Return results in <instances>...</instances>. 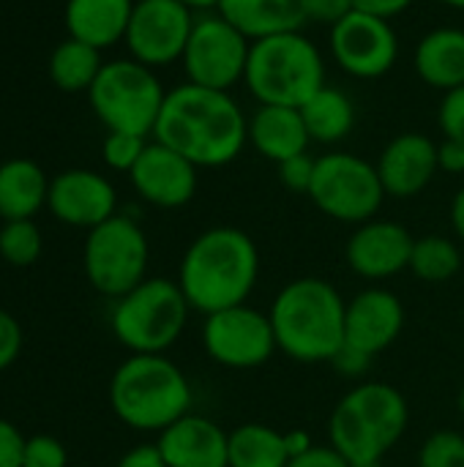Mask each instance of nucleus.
Instances as JSON below:
<instances>
[{
	"mask_svg": "<svg viewBox=\"0 0 464 467\" xmlns=\"http://www.w3.org/2000/svg\"><path fill=\"white\" fill-rule=\"evenodd\" d=\"M418 467H464V435L454 430L429 435L421 446Z\"/></svg>",
	"mask_w": 464,
	"mask_h": 467,
	"instance_id": "7c9ffc66",
	"label": "nucleus"
},
{
	"mask_svg": "<svg viewBox=\"0 0 464 467\" xmlns=\"http://www.w3.org/2000/svg\"><path fill=\"white\" fill-rule=\"evenodd\" d=\"M438 123L443 129V134L449 140L464 142V85L454 88L443 96L440 112H438Z\"/></svg>",
	"mask_w": 464,
	"mask_h": 467,
	"instance_id": "f704fd0d",
	"label": "nucleus"
},
{
	"mask_svg": "<svg viewBox=\"0 0 464 467\" xmlns=\"http://www.w3.org/2000/svg\"><path fill=\"white\" fill-rule=\"evenodd\" d=\"M148 260L150 246L142 227L134 219L115 213L112 219L88 230L82 263L85 276L96 293L112 301L123 298L148 279Z\"/></svg>",
	"mask_w": 464,
	"mask_h": 467,
	"instance_id": "1a4fd4ad",
	"label": "nucleus"
},
{
	"mask_svg": "<svg viewBox=\"0 0 464 467\" xmlns=\"http://www.w3.org/2000/svg\"><path fill=\"white\" fill-rule=\"evenodd\" d=\"M153 140L172 148L194 167H224L249 142V120L230 90L194 82L167 90Z\"/></svg>",
	"mask_w": 464,
	"mask_h": 467,
	"instance_id": "f257e3e1",
	"label": "nucleus"
},
{
	"mask_svg": "<svg viewBox=\"0 0 464 467\" xmlns=\"http://www.w3.org/2000/svg\"><path fill=\"white\" fill-rule=\"evenodd\" d=\"M462 268V252L451 238L424 235L413 244L410 271L424 282H449Z\"/></svg>",
	"mask_w": 464,
	"mask_h": 467,
	"instance_id": "c85d7f7f",
	"label": "nucleus"
},
{
	"mask_svg": "<svg viewBox=\"0 0 464 467\" xmlns=\"http://www.w3.org/2000/svg\"><path fill=\"white\" fill-rule=\"evenodd\" d=\"M301 109V118L306 123V131L312 142L336 145L350 137L356 126V107L350 96L339 88L323 85Z\"/></svg>",
	"mask_w": 464,
	"mask_h": 467,
	"instance_id": "a878e982",
	"label": "nucleus"
},
{
	"mask_svg": "<svg viewBox=\"0 0 464 467\" xmlns=\"http://www.w3.org/2000/svg\"><path fill=\"white\" fill-rule=\"evenodd\" d=\"M260 276L257 244L238 227H211L200 233L178 268V287L189 306L213 315L246 304Z\"/></svg>",
	"mask_w": 464,
	"mask_h": 467,
	"instance_id": "f03ea898",
	"label": "nucleus"
},
{
	"mask_svg": "<svg viewBox=\"0 0 464 467\" xmlns=\"http://www.w3.org/2000/svg\"><path fill=\"white\" fill-rule=\"evenodd\" d=\"M309 197L325 216L345 224H364L377 216L386 189L377 175V164L334 150L317 159Z\"/></svg>",
	"mask_w": 464,
	"mask_h": 467,
	"instance_id": "9d476101",
	"label": "nucleus"
},
{
	"mask_svg": "<svg viewBox=\"0 0 464 467\" xmlns=\"http://www.w3.org/2000/svg\"><path fill=\"white\" fill-rule=\"evenodd\" d=\"M287 467H350V462L328 443V446H312L306 454L290 460Z\"/></svg>",
	"mask_w": 464,
	"mask_h": 467,
	"instance_id": "ea45409f",
	"label": "nucleus"
},
{
	"mask_svg": "<svg viewBox=\"0 0 464 467\" xmlns=\"http://www.w3.org/2000/svg\"><path fill=\"white\" fill-rule=\"evenodd\" d=\"M194 19V11L180 0H137L123 41L137 63L170 66L183 57Z\"/></svg>",
	"mask_w": 464,
	"mask_h": 467,
	"instance_id": "ddd939ff",
	"label": "nucleus"
},
{
	"mask_svg": "<svg viewBox=\"0 0 464 467\" xmlns=\"http://www.w3.org/2000/svg\"><path fill=\"white\" fill-rule=\"evenodd\" d=\"M331 55L350 77L377 79L394 68L399 57V38L391 19L356 8L331 27Z\"/></svg>",
	"mask_w": 464,
	"mask_h": 467,
	"instance_id": "4468645a",
	"label": "nucleus"
},
{
	"mask_svg": "<svg viewBox=\"0 0 464 467\" xmlns=\"http://www.w3.org/2000/svg\"><path fill=\"white\" fill-rule=\"evenodd\" d=\"M284 446H287L290 460H295V457L306 454L314 446V441L306 430H290V432H284Z\"/></svg>",
	"mask_w": 464,
	"mask_h": 467,
	"instance_id": "c03bdc74",
	"label": "nucleus"
},
{
	"mask_svg": "<svg viewBox=\"0 0 464 467\" xmlns=\"http://www.w3.org/2000/svg\"><path fill=\"white\" fill-rule=\"evenodd\" d=\"M410 5H413V0H356L358 11H366V14H375L383 19H394L402 11H407Z\"/></svg>",
	"mask_w": 464,
	"mask_h": 467,
	"instance_id": "37998d69",
	"label": "nucleus"
},
{
	"mask_svg": "<svg viewBox=\"0 0 464 467\" xmlns=\"http://www.w3.org/2000/svg\"><path fill=\"white\" fill-rule=\"evenodd\" d=\"M191 386L183 369L161 356H131L109 380L115 416L137 432H164L191 413Z\"/></svg>",
	"mask_w": 464,
	"mask_h": 467,
	"instance_id": "39448f33",
	"label": "nucleus"
},
{
	"mask_svg": "<svg viewBox=\"0 0 464 467\" xmlns=\"http://www.w3.org/2000/svg\"><path fill=\"white\" fill-rule=\"evenodd\" d=\"M314 164H317V159H312L309 153H301V156H293V159L276 164L282 186L295 194H309L312 181H314Z\"/></svg>",
	"mask_w": 464,
	"mask_h": 467,
	"instance_id": "72a5a7b5",
	"label": "nucleus"
},
{
	"mask_svg": "<svg viewBox=\"0 0 464 467\" xmlns=\"http://www.w3.org/2000/svg\"><path fill=\"white\" fill-rule=\"evenodd\" d=\"M249 49L252 41L219 11H211L194 19L180 63L189 82L213 90H232L246 77Z\"/></svg>",
	"mask_w": 464,
	"mask_h": 467,
	"instance_id": "9b49d317",
	"label": "nucleus"
},
{
	"mask_svg": "<svg viewBox=\"0 0 464 467\" xmlns=\"http://www.w3.org/2000/svg\"><path fill=\"white\" fill-rule=\"evenodd\" d=\"M345 312L347 301L325 279L306 276L284 285L268 312L276 348L298 364L331 361L345 345Z\"/></svg>",
	"mask_w": 464,
	"mask_h": 467,
	"instance_id": "7ed1b4c3",
	"label": "nucleus"
},
{
	"mask_svg": "<svg viewBox=\"0 0 464 467\" xmlns=\"http://www.w3.org/2000/svg\"><path fill=\"white\" fill-rule=\"evenodd\" d=\"M457 408H459V413L464 416V389L459 391V397H457Z\"/></svg>",
	"mask_w": 464,
	"mask_h": 467,
	"instance_id": "09e8293b",
	"label": "nucleus"
},
{
	"mask_svg": "<svg viewBox=\"0 0 464 467\" xmlns=\"http://www.w3.org/2000/svg\"><path fill=\"white\" fill-rule=\"evenodd\" d=\"M41 230L36 227L33 219H16V222H3L0 227V257L8 265H33L41 257Z\"/></svg>",
	"mask_w": 464,
	"mask_h": 467,
	"instance_id": "c756f323",
	"label": "nucleus"
},
{
	"mask_svg": "<svg viewBox=\"0 0 464 467\" xmlns=\"http://www.w3.org/2000/svg\"><path fill=\"white\" fill-rule=\"evenodd\" d=\"M118 467H167V462L156 443H142V446H134L131 451H126Z\"/></svg>",
	"mask_w": 464,
	"mask_h": 467,
	"instance_id": "a19ab883",
	"label": "nucleus"
},
{
	"mask_svg": "<svg viewBox=\"0 0 464 467\" xmlns=\"http://www.w3.org/2000/svg\"><path fill=\"white\" fill-rule=\"evenodd\" d=\"M416 71L435 90H454L464 85V30H429L416 47Z\"/></svg>",
	"mask_w": 464,
	"mask_h": 467,
	"instance_id": "b1692460",
	"label": "nucleus"
},
{
	"mask_svg": "<svg viewBox=\"0 0 464 467\" xmlns=\"http://www.w3.org/2000/svg\"><path fill=\"white\" fill-rule=\"evenodd\" d=\"M167 467H230V435L211 419L186 413L156 441Z\"/></svg>",
	"mask_w": 464,
	"mask_h": 467,
	"instance_id": "aec40b11",
	"label": "nucleus"
},
{
	"mask_svg": "<svg viewBox=\"0 0 464 467\" xmlns=\"http://www.w3.org/2000/svg\"><path fill=\"white\" fill-rule=\"evenodd\" d=\"M438 167L449 175H459L464 172V142L457 140H443L438 145Z\"/></svg>",
	"mask_w": 464,
	"mask_h": 467,
	"instance_id": "79ce46f5",
	"label": "nucleus"
},
{
	"mask_svg": "<svg viewBox=\"0 0 464 467\" xmlns=\"http://www.w3.org/2000/svg\"><path fill=\"white\" fill-rule=\"evenodd\" d=\"M249 142L260 156L282 164L293 156L306 153L312 137L298 107L260 104V109L249 118Z\"/></svg>",
	"mask_w": 464,
	"mask_h": 467,
	"instance_id": "412c9836",
	"label": "nucleus"
},
{
	"mask_svg": "<svg viewBox=\"0 0 464 467\" xmlns=\"http://www.w3.org/2000/svg\"><path fill=\"white\" fill-rule=\"evenodd\" d=\"M202 348L213 364L227 369H257L279 350L271 317L249 304L205 315Z\"/></svg>",
	"mask_w": 464,
	"mask_h": 467,
	"instance_id": "f8f14e48",
	"label": "nucleus"
},
{
	"mask_svg": "<svg viewBox=\"0 0 464 467\" xmlns=\"http://www.w3.org/2000/svg\"><path fill=\"white\" fill-rule=\"evenodd\" d=\"M446 5H451V8H459V11H464V0H443Z\"/></svg>",
	"mask_w": 464,
	"mask_h": 467,
	"instance_id": "de8ad7c7",
	"label": "nucleus"
},
{
	"mask_svg": "<svg viewBox=\"0 0 464 467\" xmlns=\"http://www.w3.org/2000/svg\"><path fill=\"white\" fill-rule=\"evenodd\" d=\"M191 306L178 282L156 276L115 301L109 328L131 356H161L180 339Z\"/></svg>",
	"mask_w": 464,
	"mask_h": 467,
	"instance_id": "0eeeda50",
	"label": "nucleus"
},
{
	"mask_svg": "<svg viewBox=\"0 0 464 467\" xmlns=\"http://www.w3.org/2000/svg\"><path fill=\"white\" fill-rule=\"evenodd\" d=\"M410 421L402 391L388 383H358L331 413V446L350 467H383V457L397 446Z\"/></svg>",
	"mask_w": 464,
	"mask_h": 467,
	"instance_id": "20e7f679",
	"label": "nucleus"
},
{
	"mask_svg": "<svg viewBox=\"0 0 464 467\" xmlns=\"http://www.w3.org/2000/svg\"><path fill=\"white\" fill-rule=\"evenodd\" d=\"M68 454L66 446L52 438V435H33L25 438V451H22V467H66Z\"/></svg>",
	"mask_w": 464,
	"mask_h": 467,
	"instance_id": "473e14b6",
	"label": "nucleus"
},
{
	"mask_svg": "<svg viewBox=\"0 0 464 467\" xmlns=\"http://www.w3.org/2000/svg\"><path fill=\"white\" fill-rule=\"evenodd\" d=\"M216 11L249 41L295 33L309 22L306 0H222Z\"/></svg>",
	"mask_w": 464,
	"mask_h": 467,
	"instance_id": "4be33fe9",
	"label": "nucleus"
},
{
	"mask_svg": "<svg viewBox=\"0 0 464 467\" xmlns=\"http://www.w3.org/2000/svg\"><path fill=\"white\" fill-rule=\"evenodd\" d=\"M22 451H25V438L22 432L0 419V467H22Z\"/></svg>",
	"mask_w": 464,
	"mask_h": 467,
	"instance_id": "4c0bfd02",
	"label": "nucleus"
},
{
	"mask_svg": "<svg viewBox=\"0 0 464 467\" xmlns=\"http://www.w3.org/2000/svg\"><path fill=\"white\" fill-rule=\"evenodd\" d=\"M19 350H22V328L11 312L0 309V372L19 358Z\"/></svg>",
	"mask_w": 464,
	"mask_h": 467,
	"instance_id": "c9c22d12",
	"label": "nucleus"
},
{
	"mask_svg": "<svg viewBox=\"0 0 464 467\" xmlns=\"http://www.w3.org/2000/svg\"><path fill=\"white\" fill-rule=\"evenodd\" d=\"M413 244L416 238L399 222L369 219L358 224L356 233L350 235L345 257L358 276L380 282L410 268Z\"/></svg>",
	"mask_w": 464,
	"mask_h": 467,
	"instance_id": "f3484780",
	"label": "nucleus"
},
{
	"mask_svg": "<svg viewBox=\"0 0 464 467\" xmlns=\"http://www.w3.org/2000/svg\"><path fill=\"white\" fill-rule=\"evenodd\" d=\"M451 224H454L457 238L464 244V189L457 192V197L451 202Z\"/></svg>",
	"mask_w": 464,
	"mask_h": 467,
	"instance_id": "a18cd8bd",
	"label": "nucleus"
},
{
	"mask_svg": "<svg viewBox=\"0 0 464 467\" xmlns=\"http://www.w3.org/2000/svg\"><path fill=\"white\" fill-rule=\"evenodd\" d=\"M145 148H148V137L126 134V131H107L104 145H101V156H104V164L109 170L131 172L134 164L139 161V156L145 153Z\"/></svg>",
	"mask_w": 464,
	"mask_h": 467,
	"instance_id": "2f4dec72",
	"label": "nucleus"
},
{
	"mask_svg": "<svg viewBox=\"0 0 464 467\" xmlns=\"http://www.w3.org/2000/svg\"><path fill=\"white\" fill-rule=\"evenodd\" d=\"M49 213L68 224V227H85L93 230L101 222L115 216L118 194L115 186L93 170H63L49 181L46 194Z\"/></svg>",
	"mask_w": 464,
	"mask_h": 467,
	"instance_id": "2eb2a0df",
	"label": "nucleus"
},
{
	"mask_svg": "<svg viewBox=\"0 0 464 467\" xmlns=\"http://www.w3.org/2000/svg\"><path fill=\"white\" fill-rule=\"evenodd\" d=\"M356 11V0H306V16L317 25H339L347 14Z\"/></svg>",
	"mask_w": 464,
	"mask_h": 467,
	"instance_id": "e433bc0d",
	"label": "nucleus"
},
{
	"mask_svg": "<svg viewBox=\"0 0 464 467\" xmlns=\"http://www.w3.org/2000/svg\"><path fill=\"white\" fill-rule=\"evenodd\" d=\"M438 142L427 134L407 131L394 137L377 161V175L383 181L386 197H416L421 194L438 172Z\"/></svg>",
	"mask_w": 464,
	"mask_h": 467,
	"instance_id": "6ab92c4d",
	"label": "nucleus"
},
{
	"mask_svg": "<svg viewBox=\"0 0 464 467\" xmlns=\"http://www.w3.org/2000/svg\"><path fill=\"white\" fill-rule=\"evenodd\" d=\"M137 0H68L66 30L71 38L107 49L126 38Z\"/></svg>",
	"mask_w": 464,
	"mask_h": 467,
	"instance_id": "5701e85b",
	"label": "nucleus"
},
{
	"mask_svg": "<svg viewBox=\"0 0 464 467\" xmlns=\"http://www.w3.org/2000/svg\"><path fill=\"white\" fill-rule=\"evenodd\" d=\"M402 328H405V306L391 290L369 287L361 290L353 301H347L345 345L375 358L399 339Z\"/></svg>",
	"mask_w": 464,
	"mask_h": 467,
	"instance_id": "a211bd4d",
	"label": "nucleus"
},
{
	"mask_svg": "<svg viewBox=\"0 0 464 467\" xmlns=\"http://www.w3.org/2000/svg\"><path fill=\"white\" fill-rule=\"evenodd\" d=\"M284 432L265 424H243L230 432V467H287Z\"/></svg>",
	"mask_w": 464,
	"mask_h": 467,
	"instance_id": "cd10ccee",
	"label": "nucleus"
},
{
	"mask_svg": "<svg viewBox=\"0 0 464 467\" xmlns=\"http://www.w3.org/2000/svg\"><path fill=\"white\" fill-rule=\"evenodd\" d=\"M101 68H104L101 49L77 41L71 36L60 41L49 55V79L57 90L66 93H82V90L88 93Z\"/></svg>",
	"mask_w": 464,
	"mask_h": 467,
	"instance_id": "bb28decb",
	"label": "nucleus"
},
{
	"mask_svg": "<svg viewBox=\"0 0 464 467\" xmlns=\"http://www.w3.org/2000/svg\"><path fill=\"white\" fill-rule=\"evenodd\" d=\"M186 8H191V11H200V14H211V11H216L219 8V3L222 0H180Z\"/></svg>",
	"mask_w": 464,
	"mask_h": 467,
	"instance_id": "49530a36",
	"label": "nucleus"
},
{
	"mask_svg": "<svg viewBox=\"0 0 464 467\" xmlns=\"http://www.w3.org/2000/svg\"><path fill=\"white\" fill-rule=\"evenodd\" d=\"M197 170L189 159L175 153L172 148L161 142H148L145 153L129 172L134 192L164 211L183 208L194 200L197 194Z\"/></svg>",
	"mask_w": 464,
	"mask_h": 467,
	"instance_id": "dca6fc26",
	"label": "nucleus"
},
{
	"mask_svg": "<svg viewBox=\"0 0 464 467\" xmlns=\"http://www.w3.org/2000/svg\"><path fill=\"white\" fill-rule=\"evenodd\" d=\"M167 90L153 68L131 60L104 63L88 90V101L107 131H126L148 137L156 129Z\"/></svg>",
	"mask_w": 464,
	"mask_h": 467,
	"instance_id": "6e6552de",
	"label": "nucleus"
},
{
	"mask_svg": "<svg viewBox=\"0 0 464 467\" xmlns=\"http://www.w3.org/2000/svg\"><path fill=\"white\" fill-rule=\"evenodd\" d=\"M49 194L44 170L30 159H8L0 164V219H33Z\"/></svg>",
	"mask_w": 464,
	"mask_h": 467,
	"instance_id": "393cba45",
	"label": "nucleus"
},
{
	"mask_svg": "<svg viewBox=\"0 0 464 467\" xmlns=\"http://www.w3.org/2000/svg\"><path fill=\"white\" fill-rule=\"evenodd\" d=\"M331 364H334V369H336L339 375H345V378H361V375L369 372L372 356H366V353H361V350H356V348H350V345H342L339 353L331 358Z\"/></svg>",
	"mask_w": 464,
	"mask_h": 467,
	"instance_id": "58836bf2",
	"label": "nucleus"
},
{
	"mask_svg": "<svg viewBox=\"0 0 464 467\" xmlns=\"http://www.w3.org/2000/svg\"><path fill=\"white\" fill-rule=\"evenodd\" d=\"M243 82L260 104L304 107L325 85V60L301 30L268 36L252 41Z\"/></svg>",
	"mask_w": 464,
	"mask_h": 467,
	"instance_id": "423d86ee",
	"label": "nucleus"
}]
</instances>
